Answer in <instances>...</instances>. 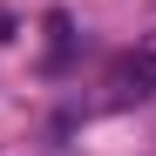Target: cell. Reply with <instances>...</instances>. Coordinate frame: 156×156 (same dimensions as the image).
I'll return each instance as SVG.
<instances>
[{
  "instance_id": "obj_1",
  "label": "cell",
  "mask_w": 156,
  "mask_h": 156,
  "mask_svg": "<svg viewBox=\"0 0 156 156\" xmlns=\"http://www.w3.org/2000/svg\"><path fill=\"white\" fill-rule=\"evenodd\" d=\"M115 75H122L136 95H156V41H136V55H122Z\"/></svg>"
}]
</instances>
